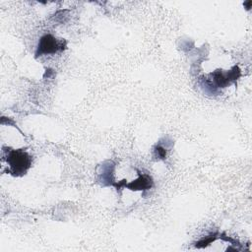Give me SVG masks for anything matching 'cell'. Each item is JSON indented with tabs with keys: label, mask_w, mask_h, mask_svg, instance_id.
I'll return each instance as SVG.
<instances>
[{
	"label": "cell",
	"mask_w": 252,
	"mask_h": 252,
	"mask_svg": "<svg viewBox=\"0 0 252 252\" xmlns=\"http://www.w3.org/2000/svg\"><path fill=\"white\" fill-rule=\"evenodd\" d=\"M2 162H6L9 173L15 176L24 175L32 166V156L25 149L2 148Z\"/></svg>",
	"instance_id": "obj_1"
},
{
	"label": "cell",
	"mask_w": 252,
	"mask_h": 252,
	"mask_svg": "<svg viewBox=\"0 0 252 252\" xmlns=\"http://www.w3.org/2000/svg\"><path fill=\"white\" fill-rule=\"evenodd\" d=\"M64 47H65V44H63L62 40L56 39L51 34H46V35L42 36L39 41L36 56H38V55L40 56L42 54L55 53L59 50L64 49Z\"/></svg>",
	"instance_id": "obj_2"
}]
</instances>
